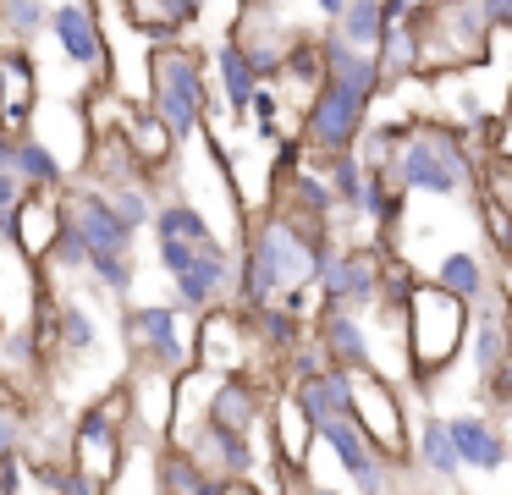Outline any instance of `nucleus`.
<instances>
[{
    "label": "nucleus",
    "instance_id": "nucleus-1",
    "mask_svg": "<svg viewBox=\"0 0 512 495\" xmlns=\"http://www.w3.org/2000/svg\"><path fill=\"white\" fill-rule=\"evenodd\" d=\"M485 176V160L474 154V132L452 127V121L435 116H413L408 138H402L397 160H391L386 182L397 187L402 198L408 193H430V198H463L479 187Z\"/></svg>",
    "mask_w": 512,
    "mask_h": 495
},
{
    "label": "nucleus",
    "instance_id": "nucleus-2",
    "mask_svg": "<svg viewBox=\"0 0 512 495\" xmlns=\"http://www.w3.org/2000/svg\"><path fill=\"white\" fill-rule=\"evenodd\" d=\"M144 72H149V88H144V99H138V105L155 110L177 143L204 138V127L215 121L210 55H204L199 44H188V39L155 44V50H144Z\"/></svg>",
    "mask_w": 512,
    "mask_h": 495
},
{
    "label": "nucleus",
    "instance_id": "nucleus-3",
    "mask_svg": "<svg viewBox=\"0 0 512 495\" xmlns=\"http://www.w3.org/2000/svg\"><path fill=\"white\" fill-rule=\"evenodd\" d=\"M402 336H408V380L413 391H430L435 374H446L468 336V303L446 297L435 281H419L402 303Z\"/></svg>",
    "mask_w": 512,
    "mask_h": 495
},
{
    "label": "nucleus",
    "instance_id": "nucleus-4",
    "mask_svg": "<svg viewBox=\"0 0 512 495\" xmlns=\"http://www.w3.org/2000/svg\"><path fill=\"white\" fill-rule=\"evenodd\" d=\"M347 418H353V429L391 462V468H408L413 424H408V407H402V391L380 369L347 374Z\"/></svg>",
    "mask_w": 512,
    "mask_h": 495
},
{
    "label": "nucleus",
    "instance_id": "nucleus-5",
    "mask_svg": "<svg viewBox=\"0 0 512 495\" xmlns=\"http://www.w3.org/2000/svg\"><path fill=\"white\" fill-rule=\"evenodd\" d=\"M122 336H127V352H133L138 374H166V380H177V374L193 369L188 330H182V314L171 303H127Z\"/></svg>",
    "mask_w": 512,
    "mask_h": 495
},
{
    "label": "nucleus",
    "instance_id": "nucleus-6",
    "mask_svg": "<svg viewBox=\"0 0 512 495\" xmlns=\"http://www.w3.org/2000/svg\"><path fill=\"white\" fill-rule=\"evenodd\" d=\"M369 110H375V99H364L358 88L325 77V83L314 88V99L303 105V116H298L303 154H347L358 143V132L369 127Z\"/></svg>",
    "mask_w": 512,
    "mask_h": 495
},
{
    "label": "nucleus",
    "instance_id": "nucleus-7",
    "mask_svg": "<svg viewBox=\"0 0 512 495\" xmlns=\"http://www.w3.org/2000/svg\"><path fill=\"white\" fill-rule=\"evenodd\" d=\"M314 292L320 308H347V314L380 308V242H331Z\"/></svg>",
    "mask_w": 512,
    "mask_h": 495
},
{
    "label": "nucleus",
    "instance_id": "nucleus-8",
    "mask_svg": "<svg viewBox=\"0 0 512 495\" xmlns=\"http://www.w3.org/2000/svg\"><path fill=\"white\" fill-rule=\"evenodd\" d=\"M61 215H67L72 231L83 237V248H89V264H100V259H133L138 231L127 226V220L116 215L111 204H105L100 187L67 182V193H61Z\"/></svg>",
    "mask_w": 512,
    "mask_h": 495
},
{
    "label": "nucleus",
    "instance_id": "nucleus-9",
    "mask_svg": "<svg viewBox=\"0 0 512 495\" xmlns=\"http://www.w3.org/2000/svg\"><path fill=\"white\" fill-rule=\"evenodd\" d=\"M45 33L56 39V50L67 55L72 66L94 72V83H116V72H111V44H105L100 6H94V0H50Z\"/></svg>",
    "mask_w": 512,
    "mask_h": 495
},
{
    "label": "nucleus",
    "instance_id": "nucleus-10",
    "mask_svg": "<svg viewBox=\"0 0 512 495\" xmlns=\"http://www.w3.org/2000/svg\"><path fill=\"white\" fill-rule=\"evenodd\" d=\"M193 369L210 374V380H221V374H248V347H254V336H248V314H237L232 303L221 308H204L199 319H193Z\"/></svg>",
    "mask_w": 512,
    "mask_h": 495
},
{
    "label": "nucleus",
    "instance_id": "nucleus-11",
    "mask_svg": "<svg viewBox=\"0 0 512 495\" xmlns=\"http://www.w3.org/2000/svg\"><path fill=\"white\" fill-rule=\"evenodd\" d=\"M276 391L281 385H265L259 374H221V380H210V396H204V424L226 429V435H259Z\"/></svg>",
    "mask_w": 512,
    "mask_h": 495
},
{
    "label": "nucleus",
    "instance_id": "nucleus-12",
    "mask_svg": "<svg viewBox=\"0 0 512 495\" xmlns=\"http://www.w3.org/2000/svg\"><path fill=\"white\" fill-rule=\"evenodd\" d=\"M232 281H237V253L226 248L221 237H210L199 248V259L188 264V270L177 275V281H171V308H177V314H193L199 319L204 308H221V303H232Z\"/></svg>",
    "mask_w": 512,
    "mask_h": 495
},
{
    "label": "nucleus",
    "instance_id": "nucleus-13",
    "mask_svg": "<svg viewBox=\"0 0 512 495\" xmlns=\"http://www.w3.org/2000/svg\"><path fill=\"white\" fill-rule=\"evenodd\" d=\"M67 193V187H61ZM61 193H34L28 187L23 193V204L12 209V215H0V242L12 253H23L28 264H45V253L56 248V237H61Z\"/></svg>",
    "mask_w": 512,
    "mask_h": 495
},
{
    "label": "nucleus",
    "instance_id": "nucleus-14",
    "mask_svg": "<svg viewBox=\"0 0 512 495\" xmlns=\"http://www.w3.org/2000/svg\"><path fill=\"white\" fill-rule=\"evenodd\" d=\"M67 468L83 473V479H94L111 495L116 479H122V468H127V435L122 429H105L94 413H83L67 435Z\"/></svg>",
    "mask_w": 512,
    "mask_h": 495
},
{
    "label": "nucleus",
    "instance_id": "nucleus-15",
    "mask_svg": "<svg viewBox=\"0 0 512 495\" xmlns=\"http://www.w3.org/2000/svg\"><path fill=\"white\" fill-rule=\"evenodd\" d=\"M446 440L457 451V468H474V473H507V451L512 435L501 429L496 413L485 407H463V413L446 418Z\"/></svg>",
    "mask_w": 512,
    "mask_h": 495
},
{
    "label": "nucleus",
    "instance_id": "nucleus-16",
    "mask_svg": "<svg viewBox=\"0 0 512 495\" xmlns=\"http://www.w3.org/2000/svg\"><path fill=\"white\" fill-rule=\"evenodd\" d=\"M463 352H468V363H474V374H479V385L490 380V374L501 369V358L512 352V308H507V297L490 286L479 303H468V336H463Z\"/></svg>",
    "mask_w": 512,
    "mask_h": 495
},
{
    "label": "nucleus",
    "instance_id": "nucleus-17",
    "mask_svg": "<svg viewBox=\"0 0 512 495\" xmlns=\"http://www.w3.org/2000/svg\"><path fill=\"white\" fill-rule=\"evenodd\" d=\"M39 110V66L34 50L0 44V132L6 138H28Z\"/></svg>",
    "mask_w": 512,
    "mask_h": 495
},
{
    "label": "nucleus",
    "instance_id": "nucleus-18",
    "mask_svg": "<svg viewBox=\"0 0 512 495\" xmlns=\"http://www.w3.org/2000/svg\"><path fill=\"white\" fill-rule=\"evenodd\" d=\"M309 336L320 341V352H325V363H331V369H342V374L375 369V341H369V330H364V314H347V308H320V314H314V325H309Z\"/></svg>",
    "mask_w": 512,
    "mask_h": 495
},
{
    "label": "nucleus",
    "instance_id": "nucleus-19",
    "mask_svg": "<svg viewBox=\"0 0 512 495\" xmlns=\"http://www.w3.org/2000/svg\"><path fill=\"white\" fill-rule=\"evenodd\" d=\"M122 143H127V149H133V160H138V171H144L149 176V182H166V176H171V165H177V149H182V143L177 138H171V132H166V121H160L155 116V110H149V105H138V99H133V105H127V121H122Z\"/></svg>",
    "mask_w": 512,
    "mask_h": 495
},
{
    "label": "nucleus",
    "instance_id": "nucleus-20",
    "mask_svg": "<svg viewBox=\"0 0 512 495\" xmlns=\"http://www.w3.org/2000/svg\"><path fill=\"white\" fill-rule=\"evenodd\" d=\"M182 451H188L210 479H226V484H232V479H254V468H259L254 435H226V429H210V424H204Z\"/></svg>",
    "mask_w": 512,
    "mask_h": 495
},
{
    "label": "nucleus",
    "instance_id": "nucleus-21",
    "mask_svg": "<svg viewBox=\"0 0 512 495\" xmlns=\"http://www.w3.org/2000/svg\"><path fill=\"white\" fill-rule=\"evenodd\" d=\"M210 88H221L226 116L248 121V105H254V94H259V77H254V66H248V55H243L237 39H221L210 50Z\"/></svg>",
    "mask_w": 512,
    "mask_h": 495
},
{
    "label": "nucleus",
    "instance_id": "nucleus-22",
    "mask_svg": "<svg viewBox=\"0 0 512 495\" xmlns=\"http://www.w3.org/2000/svg\"><path fill=\"white\" fill-rule=\"evenodd\" d=\"M435 286H441L446 297H457V303H479V297L496 286V270L485 264V253L479 248H446L441 259H435Z\"/></svg>",
    "mask_w": 512,
    "mask_h": 495
},
{
    "label": "nucleus",
    "instance_id": "nucleus-23",
    "mask_svg": "<svg viewBox=\"0 0 512 495\" xmlns=\"http://www.w3.org/2000/svg\"><path fill=\"white\" fill-rule=\"evenodd\" d=\"M408 468H419L424 479H435V484H452L457 473V451H452V440H446V418L441 413H424L419 424H413V440H408Z\"/></svg>",
    "mask_w": 512,
    "mask_h": 495
},
{
    "label": "nucleus",
    "instance_id": "nucleus-24",
    "mask_svg": "<svg viewBox=\"0 0 512 495\" xmlns=\"http://www.w3.org/2000/svg\"><path fill=\"white\" fill-rule=\"evenodd\" d=\"M12 176L23 187H34V193H61V187L72 182V171H67V160H61L56 149H50L45 138H17V149H12Z\"/></svg>",
    "mask_w": 512,
    "mask_h": 495
},
{
    "label": "nucleus",
    "instance_id": "nucleus-25",
    "mask_svg": "<svg viewBox=\"0 0 512 495\" xmlns=\"http://www.w3.org/2000/svg\"><path fill=\"white\" fill-rule=\"evenodd\" d=\"M375 72H380L386 88L419 77V28H413V17L408 22H386V33H380V44H375Z\"/></svg>",
    "mask_w": 512,
    "mask_h": 495
},
{
    "label": "nucleus",
    "instance_id": "nucleus-26",
    "mask_svg": "<svg viewBox=\"0 0 512 495\" xmlns=\"http://www.w3.org/2000/svg\"><path fill=\"white\" fill-rule=\"evenodd\" d=\"M149 231H155V242H210V220H204V209L193 204V198H177L166 193L155 204V215H149Z\"/></svg>",
    "mask_w": 512,
    "mask_h": 495
},
{
    "label": "nucleus",
    "instance_id": "nucleus-27",
    "mask_svg": "<svg viewBox=\"0 0 512 495\" xmlns=\"http://www.w3.org/2000/svg\"><path fill=\"white\" fill-rule=\"evenodd\" d=\"M287 391H292V402L303 407L309 424L347 418V374L342 369H325V374H314V380H303V385H287Z\"/></svg>",
    "mask_w": 512,
    "mask_h": 495
},
{
    "label": "nucleus",
    "instance_id": "nucleus-28",
    "mask_svg": "<svg viewBox=\"0 0 512 495\" xmlns=\"http://www.w3.org/2000/svg\"><path fill=\"white\" fill-rule=\"evenodd\" d=\"M100 347V325L78 297H56V363L83 358V352Z\"/></svg>",
    "mask_w": 512,
    "mask_h": 495
},
{
    "label": "nucleus",
    "instance_id": "nucleus-29",
    "mask_svg": "<svg viewBox=\"0 0 512 495\" xmlns=\"http://www.w3.org/2000/svg\"><path fill=\"white\" fill-rule=\"evenodd\" d=\"M122 11H127V28L144 33L149 50H155V44H177V39H188V33H182V11H177V0H122Z\"/></svg>",
    "mask_w": 512,
    "mask_h": 495
},
{
    "label": "nucleus",
    "instance_id": "nucleus-30",
    "mask_svg": "<svg viewBox=\"0 0 512 495\" xmlns=\"http://www.w3.org/2000/svg\"><path fill=\"white\" fill-rule=\"evenodd\" d=\"M331 33L347 44V50L375 55L380 33H386V6H380V0H347V6H342V17L331 22Z\"/></svg>",
    "mask_w": 512,
    "mask_h": 495
},
{
    "label": "nucleus",
    "instance_id": "nucleus-31",
    "mask_svg": "<svg viewBox=\"0 0 512 495\" xmlns=\"http://www.w3.org/2000/svg\"><path fill=\"white\" fill-rule=\"evenodd\" d=\"M45 22H50V0H0V44L34 50Z\"/></svg>",
    "mask_w": 512,
    "mask_h": 495
},
{
    "label": "nucleus",
    "instance_id": "nucleus-32",
    "mask_svg": "<svg viewBox=\"0 0 512 495\" xmlns=\"http://www.w3.org/2000/svg\"><path fill=\"white\" fill-rule=\"evenodd\" d=\"M204 479H210V473H204L188 451L155 446V495H199Z\"/></svg>",
    "mask_w": 512,
    "mask_h": 495
},
{
    "label": "nucleus",
    "instance_id": "nucleus-33",
    "mask_svg": "<svg viewBox=\"0 0 512 495\" xmlns=\"http://www.w3.org/2000/svg\"><path fill=\"white\" fill-rule=\"evenodd\" d=\"M83 413H94L105 429H122V435H127V424H133V385H127V380H116L111 391H105V396H94V402L83 407Z\"/></svg>",
    "mask_w": 512,
    "mask_h": 495
},
{
    "label": "nucleus",
    "instance_id": "nucleus-34",
    "mask_svg": "<svg viewBox=\"0 0 512 495\" xmlns=\"http://www.w3.org/2000/svg\"><path fill=\"white\" fill-rule=\"evenodd\" d=\"M485 154H490V165H485V171H496V176H507V182H512V116H496V127H490V143H485Z\"/></svg>",
    "mask_w": 512,
    "mask_h": 495
},
{
    "label": "nucleus",
    "instance_id": "nucleus-35",
    "mask_svg": "<svg viewBox=\"0 0 512 495\" xmlns=\"http://www.w3.org/2000/svg\"><path fill=\"white\" fill-rule=\"evenodd\" d=\"M199 248H204V242H155V264L171 275V281H177V275L199 259Z\"/></svg>",
    "mask_w": 512,
    "mask_h": 495
},
{
    "label": "nucleus",
    "instance_id": "nucleus-36",
    "mask_svg": "<svg viewBox=\"0 0 512 495\" xmlns=\"http://www.w3.org/2000/svg\"><path fill=\"white\" fill-rule=\"evenodd\" d=\"M281 490H287V495H347V490H336V484H314L309 473H287Z\"/></svg>",
    "mask_w": 512,
    "mask_h": 495
},
{
    "label": "nucleus",
    "instance_id": "nucleus-37",
    "mask_svg": "<svg viewBox=\"0 0 512 495\" xmlns=\"http://www.w3.org/2000/svg\"><path fill=\"white\" fill-rule=\"evenodd\" d=\"M23 193H28V187H23V182H17V176H12V171H0V215H12V209H17V204H23Z\"/></svg>",
    "mask_w": 512,
    "mask_h": 495
},
{
    "label": "nucleus",
    "instance_id": "nucleus-38",
    "mask_svg": "<svg viewBox=\"0 0 512 495\" xmlns=\"http://www.w3.org/2000/svg\"><path fill=\"white\" fill-rule=\"evenodd\" d=\"M479 11L490 28H512V0H479Z\"/></svg>",
    "mask_w": 512,
    "mask_h": 495
},
{
    "label": "nucleus",
    "instance_id": "nucleus-39",
    "mask_svg": "<svg viewBox=\"0 0 512 495\" xmlns=\"http://www.w3.org/2000/svg\"><path fill=\"white\" fill-rule=\"evenodd\" d=\"M177 11H182V28H188V22H199L210 11V0H177Z\"/></svg>",
    "mask_w": 512,
    "mask_h": 495
},
{
    "label": "nucleus",
    "instance_id": "nucleus-40",
    "mask_svg": "<svg viewBox=\"0 0 512 495\" xmlns=\"http://www.w3.org/2000/svg\"><path fill=\"white\" fill-rule=\"evenodd\" d=\"M226 495H265V490H259V479H232V484H226Z\"/></svg>",
    "mask_w": 512,
    "mask_h": 495
},
{
    "label": "nucleus",
    "instance_id": "nucleus-41",
    "mask_svg": "<svg viewBox=\"0 0 512 495\" xmlns=\"http://www.w3.org/2000/svg\"><path fill=\"white\" fill-rule=\"evenodd\" d=\"M314 6H320V17H325V22H336V17H342L347 0H314Z\"/></svg>",
    "mask_w": 512,
    "mask_h": 495
},
{
    "label": "nucleus",
    "instance_id": "nucleus-42",
    "mask_svg": "<svg viewBox=\"0 0 512 495\" xmlns=\"http://www.w3.org/2000/svg\"><path fill=\"white\" fill-rule=\"evenodd\" d=\"M12 149H17V138H6V132H0V171H12Z\"/></svg>",
    "mask_w": 512,
    "mask_h": 495
},
{
    "label": "nucleus",
    "instance_id": "nucleus-43",
    "mask_svg": "<svg viewBox=\"0 0 512 495\" xmlns=\"http://www.w3.org/2000/svg\"><path fill=\"white\" fill-rule=\"evenodd\" d=\"M501 204H507V215H512V182L501 176Z\"/></svg>",
    "mask_w": 512,
    "mask_h": 495
},
{
    "label": "nucleus",
    "instance_id": "nucleus-44",
    "mask_svg": "<svg viewBox=\"0 0 512 495\" xmlns=\"http://www.w3.org/2000/svg\"><path fill=\"white\" fill-rule=\"evenodd\" d=\"M0 341H6V314H0Z\"/></svg>",
    "mask_w": 512,
    "mask_h": 495
},
{
    "label": "nucleus",
    "instance_id": "nucleus-45",
    "mask_svg": "<svg viewBox=\"0 0 512 495\" xmlns=\"http://www.w3.org/2000/svg\"><path fill=\"white\" fill-rule=\"evenodd\" d=\"M265 495H287V490H265Z\"/></svg>",
    "mask_w": 512,
    "mask_h": 495
},
{
    "label": "nucleus",
    "instance_id": "nucleus-46",
    "mask_svg": "<svg viewBox=\"0 0 512 495\" xmlns=\"http://www.w3.org/2000/svg\"><path fill=\"white\" fill-rule=\"evenodd\" d=\"M507 468H512V451H507Z\"/></svg>",
    "mask_w": 512,
    "mask_h": 495
}]
</instances>
